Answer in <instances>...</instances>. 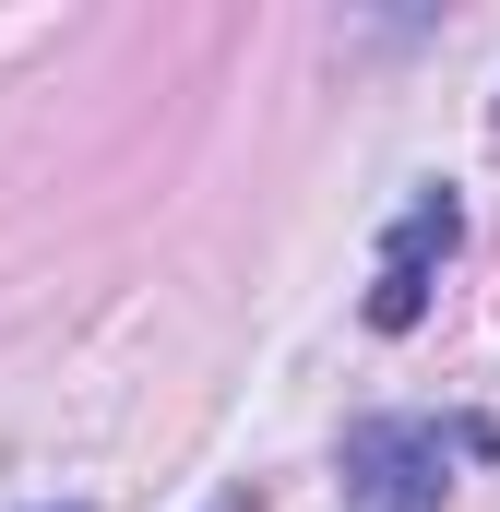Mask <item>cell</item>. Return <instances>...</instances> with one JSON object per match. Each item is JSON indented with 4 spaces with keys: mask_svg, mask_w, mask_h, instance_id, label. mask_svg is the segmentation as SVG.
Returning a JSON list of instances; mask_svg holds the SVG:
<instances>
[{
    "mask_svg": "<svg viewBox=\"0 0 500 512\" xmlns=\"http://www.w3.org/2000/svg\"><path fill=\"white\" fill-rule=\"evenodd\" d=\"M453 453H500L489 417H465V429H429V417H358L346 429V489H370L381 512H417L453 489Z\"/></svg>",
    "mask_w": 500,
    "mask_h": 512,
    "instance_id": "obj_1",
    "label": "cell"
},
{
    "mask_svg": "<svg viewBox=\"0 0 500 512\" xmlns=\"http://www.w3.org/2000/svg\"><path fill=\"white\" fill-rule=\"evenodd\" d=\"M453 239H465V203H453V191H417V203L393 215L381 274H370V334H405V322L429 310V274L453 262Z\"/></svg>",
    "mask_w": 500,
    "mask_h": 512,
    "instance_id": "obj_2",
    "label": "cell"
}]
</instances>
